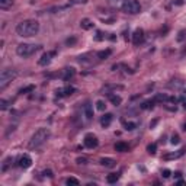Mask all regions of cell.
Wrapping results in <instances>:
<instances>
[{
	"instance_id": "6da1fadb",
	"label": "cell",
	"mask_w": 186,
	"mask_h": 186,
	"mask_svg": "<svg viewBox=\"0 0 186 186\" xmlns=\"http://www.w3.org/2000/svg\"><path fill=\"white\" fill-rule=\"evenodd\" d=\"M39 31V23L34 19H28V21H22L21 23H18L16 26V34L19 37L23 38H29V37H35Z\"/></svg>"
},
{
	"instance_id": "7a4b0ae2",
	"label": "cell",
	"mask_w": 186,
	"mask_h": 186,
	"mask_svg": "<svg viewBox=\"0 0 186 186\" xmlns=\"http://www.w3.org/2000/svg\"><path fill=\"white\" fill-rule=\"evenodd\" d=\"M50 135H51V132H50L48 128H39L38 131L34 132V135L29 140V149H38V147H41L42 144L47 143V140L50 138Z\"/></svg>"
},
{
	"instance_id": "3957f363",
	"label": "cell",
	"mask_w": 186,
	"mask_h": 186,
	"mask_svg": "<svg viewBox=\"0 0 186 186\" xmlns=\"http://www.w3.org/2000/svg\"><path fill=\"white\" fill-rule=\"evenodd\" d=\"M38 50H39V45H35V44H19L16 47V54L22 58H26L35 54Z\"/></svg>"
},
{
	"instance_id": "277c9868",
	"label": "cell",
	"mask_w": 186,
	"mask_h": 186,
	"mask_svg": "<svg viewBox=\"0 0 186 186\" xmlns=\"http://www.w3.org/2000/svg\"><path fill=\"white\" fill-rule=\"evenodd\" d=\"M16 76H18V73L13 69H4V70H1V73H0V90H4Z\"/></svg>"
},
{
	"instance_id": "5b68a950",
	"label": "cell",
	"mask_w": 186,
	"mask_h": 186,
	"mask_svg": "<svg viewBox=\"0 0 186 186\" xmlns=\"http://www.w3.org/2000/svg\"><path fill=\"white\" fill-rule=\"evenodd\" d=\"M121 7L125 13H129V15H137L141 12V4L138 0H124Z\"/></svg>"
},
{
	"instance_id": "8992f818",
	"label": "cell",
	"mask_w": 186,
	"mask_h": 186,
	"mask_svg": "<svg viewBox=\"0 0 186 186\" xmlns=\"http://www.w3.org/2000/svg\"><path fill=\"white\" fill-rule=\"evenodd\" d=\"M99 146V140L93 135V134H87L86 137H84V147L86 149H96Z\"/></svg>"
},
{
	"instance_id": "52a82bcc",
	"label": "cell",
	"mask_w": 186,
	"mask_h": 186,
	"mask_svg": "<svg viewBox=\"0 0 186 186\" xmlns=\"http://www.w3.org/2000/svg\"><path fill=\"white\" fill-rule=\"evenodd\" d=\"M18 166L22 167V169H28V167L32 166V158L28 154H23V156H21L18 158Z\"/></svg>"
},
{
	"instance_id": "ba28073f",
	"label": "cell",
	"mask_w": 186,
	"mask_h": 186,
	"mask_svg": "<svg viewBox=\"0 0 186 186\" xmlns=\"http://www.w3.org/2000/svg\"><path fill=\"white\" fill-rule=\"evenodd\" d=\"M143 41H144V31L138 28L132 34V44L134 45H140V44H143Z\"/></svg>"
},
{
	"instance_id": "9c48e42d",
	"label": "cell",
	"mask_w": 186,
	"mask_h": 186,
	"mask_svg": "<svg viewBox=\"0 0 186 186\" xmlns=\"http://www.w3.org/2000/svg\"><path fill=\"white\" fill-rule=\"evenodd\" d=\"M54 55H55V52H45V54H42V57L39 58L38 64H39V66H42V67L48 66V64L51 63V58H52Z\"/></svg>"
},
{
	"instance_id": "30bf717a",
	"label": "cell",
	"mask_w": 186,
	"mask_h": 186,
	"mask_svg": "<svg viewBox=\"0 0 186 186\" xmlns=\"http://www.w3.org/2000/svg\"><path fill=\"white\" fill-rule=\"evenodd\" d=\"M74 92H76L74 87L66 86V87H60V89L57 90V96H60V98H63V96H70V95H73Z\"/></svg>"
},
{
	"instance_id": "8fae6325",
	"label": "cell",
	"mask_w": 186,
	"mask_h": 186,
	"mask_svg": "<svg viewBox=\"0 0 186 186\" xmlns=\"http://www.w3.org/2000/svg\"><path fill=\"white\" fill-rule=\"evenodd\" d=\"M83 111H84V115H86V119L92 121V118H93V108H92L90 102H86V105L83 106Z\"/></svg>"
},
{
	"instance_id": "7c38bea8",
	"label": "cell",
	"mask_w": 186,
	"mask_h": 186,
	"mask_svg": "<svg viewBox=\"0 0 186 186\" xmlns=\"http://www.w3.org/2000/svg\"><path fill=\"white\" fill-rule=\"evenodd\" d=\"M112 119H113V115H112V113H105V115L102 116V119H100L102 127H109L111 122H112Z\"/></svg>"
},
{
	"instance_id": "4fadbf2b",
	"label": "cell",
	"mask_w": 186,
	"mask_h": 186,
	"mask_svg": "<svg viewBox=\"0 0 186 186\" xmlns=\"http://www.w3.org/2000/svg\"><path fill=\"white\" fill-rule=\"evenodd\" d=\"M100 164L103 166V167H108V169H112V167H115V164H116V161L113 160V158H100Z\"/></svg>"
},
{
	"instance_id": "5bb4252c",
	"label": "cell",
	"mask_w": 186,
	"mask_h": 186,
	"mask_svg": "<svg viewBox=\"0 0 186 186\" xmlns=\"http://www.w3.org/2000/svg\"><path fill=\"white\" fill-rule=\"evenodd\" d=\"M183 153H185V150H179V151H176V153L166 154L163 158H164V160H173V158H179V157H182V156H183Z\"/></svg>"
},
{
	"instance_id": "9a60e30c",
	"label": "cell",
	"mask_w": 186,
	"mask_h": 186,
	"mask_svg": "<svg viewBox=\"0 0 186 186\" xmlns=\"http://www.w3.org/2000/svg\"><path fill=\"white\" fill-rule=\"evenodd\" d=\"M74 74H76V70L73 67H69V69H64V70H63V79H64V80L71 79Z\"/></svg>"
},
{
	"instance_id": "2e32d148",
	"label": "cell",
	"mask_w": 186,
	"mask_h": 186,
	"mask_svg": "<svg viewBox=\"0 0 186 186\" xmlns=\"http://www.w3.org/2000/svg\"><path fill=\"white\" fill-rule=\"evenodd\" d=\"M115 151H119V153H127L128 151V144L127 143H122V141H119V143H116L115 144Z\"/></svg>"
},
{
	"instance_id": "e0dca14e",
	"label": "cell",
	"mask_w": 186,
	"mask_h": 186,
	"mask_svg": "<svg viewBox=\"0 0 186 186\" xmlns=\"http://www.w3.org/2000/svg\"><path fill=\"white\" fill-rule=\"evenodd\" d=\"M118 180H119V175L118 173H111V175L106 176V182L108 183H116Z\"/></svg>"
},
{
	"instance_id": "ac0fdd59",
	"label": "cell",
	"mask_w": 186,
	"mask_h": 186,
	"mask_svg": "<svg viewBox=\"0 0 186 186\" xmlns=\"http://www.w3.org/2000/svg\"><path fill=\"white\" fill-rule=\"evenodd\" d=\"M80 26H81L83 29H86V31H87V29H92V28H93V23H92L89 19H81Z\"/></svg>"
},
{
	"instance_id": "d6986e66",
	"label": "cell",
	"mask_w": 186,
	"mask_h": 186,
	"mask_svg": "<svg viewBox=\"0 0 186 186\" xmlns=\"http://www.w3.org/2000/svg\"><path fill=\"white\" fill-rule=\"evenodd\" d=\"M109 100H111L112 103L115 105V106H119L121 103H122V99H121V96H116V95H109Z\"/></svg>"
},
{
	"instance_id": "ffe728a7",
	"label": "cell",
	"mask_w": 186,
	"mask_h": 186,
	"mask_svg": "<svg viewBox=\"0 0 186 186\" xmlns=\"http://www.w3.org/2000/svg\"><path fill=\"white\" fill-rule=\"evenodd\" d=\"M12 161H13V158H12V157H7V158L3 161V164H1V172H6V170L10 167Z\"/></svg>"
},
{
	"instance_id": "44dd1931",
	"label": "cell",
	"mask_w": 186,
	"mask_h": 186,
	"mask_svg": "<svg viewBox=\"0 0 186 186\" xmlns=\"http://www.w3.org/2000/svg\"><path fill=\"white\" fill-rule=\"evenodd\" d=\"M111 50H105V51H99L98 52V58H100V60H105V58H108L109 55H111Z\"/></svg>"
},
{
	"instance_id": "7402d4cb",
	"label": "cell",
	"mask_w": 186,
	"mask_h": 186,
	"mask_svg": "<svg viewBox=\"0 0 186 186\" xmlns=\"http://www.w3.org/2000/svg\"><path fill=\"white\" fill-rule=\"evenodd\" d=\"M34 90H35V86H34V84H29V86H26V87L21 89V90H19V93H21V95H25V93H29V92H34Z\"/></svg>"
},
{
	"instance_id": "603a6c76",
	"label": "cell",
	"mask_w": 186,
	"mask_h": 186,
	"mask_svg": "<svg viewBox=\"0 0 186 186\" xmlns=\"http://www.w3.org/2000/svg\"><path fill=\"white\" fill-rule=\"evenodd\" d=\"M154 103H156L154 99H153V100H146V102L141 105V108H143V109H151V108L154 106Z\"/></svg>"
},
{
	"instance_id": "cb8c5ba5",
	"label": "cell",
	"mask_w": 186,
	"mask_h": 186,
	"mask_svg": "<svg viewBox=\"0 0 186 186\" xmlns=\"http://www.w3.org/2000/svg\"><path fill=\"white\" fill-rule=\"evenodd\" d=\"M96 109L100 111V112H103L105 109H106V103H105L103 100H98V102H96Z\"/></svg>"
},
{
	"instance_id": "d4e9b609",
	"label": "cell",
	"mask_w": 186,
	"mask_h": 186,
	"mask_svg": "<svg viewBox=\"0 0 186 186\" xmlns=\"http://www.w3.org/2000/svg\"><path fill=\"white\" fill-rule=\"evenodd\" d=\"M66 183H67V185H71V186L80 185V182H79L76 178H67V179H66Z\"/></svg>"
},
{
	"instance_id": "484cf974",
	"label": "cell",
	"mask_w": 186,
	"mask_h": 186,
	"mask_svg": "<svg viewBox=\"0 0 186 186\" xmlns=\"http://www.w3.org/2000/svg\"><path fill=\"white\" fill-rule=\"evenodd\" d=\"M124 125H125V129H128V131H132V129L137 128V124L135 122H125L124 121Z\"/></svg>"
},
{
	"instance_id": "4316f807",
	"label": "cell",
	"mask_w": 186,
	"mask_h": 186,
	"mask_svg": "<svg viewBox=\"0 0 186 186\" xmlns=\"http://www.w3.org/2000/svg\"><path fill=\"white\" fill-rule=\"evenodd\" d=\"M147 151H149L150 154H156V153H157V144H154V143H153V144H149V146H147Z\"/></svg>"
},
{
	"instance_id": "83f0119b",
	"label": "cell",
	"mask_w": 186,
	"mask_h": 186,
	"mask_svg": "<svg viewBox=\"0 0 186 186\" xmlns=\"http://www.w3.org/2000/svg\"><path fill=\"white\" fill-rule=\"evenodd\" d=\"M9 6H12V0H0V7L1 9H7Z\"/></svg>"
},
{
	"instance_id": "f1b7e54d",
	"label": "cell",
	"mask_w": 186,
	"mask_h": 186,
	"mask_svg": "<svg viewBox=\"0 0 186 186\" xmlns=\"http://www.w3.org/2000/svg\"><path fill=\"white\" fill-rule=\"evenodd\" d=\"M154 100L156 102H163V100H169V98L166 96V95H156V98H154Z\"/></svg>"
},
{
	"instance_id": "f546056e",
	"label": "cell",
	"mask_w": 186,
	"mask_h": 186,
	"mask_svg": "<svg viewBox=\"0 0 186 186\" xmlns=\"http://www.w3.org/2000/svg\"><path fill=\"white\" fill-rule=\"evenodd\" d=\"M170 143H172L173 146H178V144L180 143V138H179V135H178V134H173V135H172V140H170Z\"/></svg>"
},
{
	"instance_id": "4dcf8cb0",
	"label": "cell",
	"mask_w": 186,
	"mask_h": 186,
	"mask_svg": "<svg viewBox=\"0 0 186 186\" xmlns=\"http://www.w3.org/2000/svg\"><path fill=\"white\" fill-rule=\"evenodd\" d=\"M87 3V0H70L69 6H74V4H84Z\"/></svg>"
},
{
	"instance_id": "1f68e13d",
	"label": "cell",
	"mask_w": 186,
	"mask_h": 186,
	"mask_svg": "<svg viewBox=\"0 0 186 186\" xmlns=\"http://www.w3.org/2000/svg\"><path fill=\"white\" fill-rule=\"evenodd\" d=\"M185 38H186V31H180V32L178 34V41H179V42L185 41Z\"/></svg>"
},
{
	"instance_id": "d6a6232c",
	"label": "cell",
	"mask_w": 186,
	"mask_h": 186,
	"mask_svg": "<svg viewBox=\"0 0 186 186\" xmlns=\"http://www.w3.org/2000/svg\"><path fill=\"white\" fill-rule=\"evenodd\" d=\"M170 175H172V172H170L169 169H164V170L161 172V176H163L164 179H169V178H170Z\"/></svg>"
},
{
	"instance_id": "836d02e7",
	"label": "cell",
	"mask_w": 186,
	"mask_h": 186,
	"mask_svg": "<svg viewBox=\"0 0 186 186\" xmlns=\"http://www.w3.org/2000/svg\"><path fill=\"white\" fill-rule=\"evenodd\" d=\"M76 42H77V39H76L74 37H73V38H69V39H67V41H66V44H67V45H69V47H71V45H74Z\"/></svg>"
},
{
	"instance_id": "e575fe53",
	"label": "cell",
	"mask_w": 186,
	"mask_h": 186,
	"mask_svg": "<svg viewBox=\"0 0 186 186\" xmlns=\"http://www.w3.org/2000/svg\"><path fill=\"white\" fill-rule=\"evenodd\" d=\"M7 106H9V102L4 100V99H1V100H0V108H1V109H6Z\"/></svg>"
},
{
	"instance_id": "d590c367",
	"label": "cell",
	"mask_w": 186,
	"mask_h": 186,
	"mask_svg": "<svg viewBox=\"0 0 186 186\" xmlns=\"http://www.w3.org/2000/svg\"><path fill=\"white\" fill-rule=\"evenodd\" d=\"M76 161H77L79 164H86V163H87V160H86L84 157H79V158H77Z\"/></svg>"
},
{
	"instance_id": "8d00e7d4",
	"label": "cell",
	"mask_w": 186,
	"mask_h": 186,
	"mask_svg": "<svg viewBox=\"0 0 186 186\" xmlns=\"http://www.w3.org/2000/svg\"><path fill=\"white\" fill-rule=\"evenodd\" d=\"M44 175H45V176H48V178H52V176H54L51 170H44Z\"/></svg>"
},
{
	"instance_id": "74e56055",
	"label": "cell",
	"mask_w": 186,
	"mask_h": 186,
	"mask_svg": "<svg viewBox=\"0 0 186 186\" xmlns=\"http://www.w3.org/2000/svg\"><path fill=\"white\" fill-rule=\"evenodd\" d=\"M102 32H98V37H96V39H98V41H100V39H102Z\"/></svg>"
},
{
	"instance_id": "f35d334b",
	"label": "cell",
	"mask_w": 186,
	"mask_h": 186,
	"mask_svg": "<svg viewBox=\"0 0 186 186\" xmlns=\"http://www.w3.org/2000/svg\"><path fill=\"white\" fill-rule=\"evenodd\" d=\"M178 185H179V186H183V185H186V182H185V180H179V182H178Z\"/></svg>"
},
{
	"instance_id": "ab89813d",
	"label": "cell",
	"mask_w": 186,
	"mask_h": 186,
	"mask_svg": "<svg viewBox=\"0 0 186 186\" xmlns=\"http://www.w3.org/2000/svg\"><path fill=\"white\" fill-rule=\"evenodd\" d=\"M183 129H185V131H186V122H185V125H183Z\"/></svg>"
},
{
	"instance_id": "60d3db41",
	"label": "cell",
	"mask_w": 186,
	"mask_h": 186,
	"mask_svg": "<svg viewBox=\"0 0 186 186\" xmlns=\"http://www.w3.org/2000/svg\"><path fill=\"white\" fill-rule=\"evenodd\" d=\"M185 109H186V103H185Z\"/></svg>"
}]
</instances>
